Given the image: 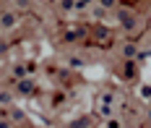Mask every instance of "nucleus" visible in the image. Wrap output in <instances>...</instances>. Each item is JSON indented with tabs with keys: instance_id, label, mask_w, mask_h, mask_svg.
<instances>
[{
	"instance_id": "f257e3e1",
	"label": "nucleus",
	"mask_w": 151,
	"mask_h": 128,
	"mask_svg": "<svg viewBox=\"0 0 151 128\" xmlns=\"http://www.w3.org/2000/svg\"><path fill=\"white\" fill-rule=\"evenodd\" d=\"M16 21H18V18H16L13 13H3V16H0V26H3V29H13Z\"/></svg>"
},
{
	"instance_id": "f03ea898",
	"label": "nucleus",
	"mask_w": 151,
	"mask_h": 128,
	"mask_svg": "<svg viewBox=\"0 0 151 128\" xmlns=\"http://www.w3.org/2000/svg\"><path fill=\"white\" fill-rule=\"evenodd\" d=\"M18 92H21V94H31V84L29 81H21V84H18Z\"/></svg>"
},
{
	"instance_id": "7ed1b4c3",
	"label": "nucleus",
	"mask_w": 151,
	"mask_h": 128,
	"mask_svg": "<svg viewBox=\"0 0 151 128\" xmlns=\"http://www.w3.org/2000/svg\"><path fill=\"white\" fill-rule=\"evenodd\" d=\"M0 128H11V123H5V120H3V123H0Z\"/></svg>"
}]
</instances>
